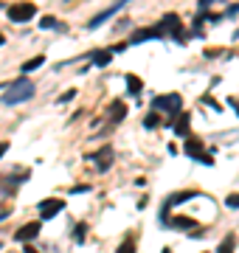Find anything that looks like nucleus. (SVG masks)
Returning a JSON list of instances; mask_svg holds the SVG:
<instances>
[{"mask_svg":"<svg viewBox=\"0 0 239 253\" xmlns=\"http://www.w3.org/2000/svg\"><path fill=\"white\" fill-rule=\"evenodd\" d=\"M110 59H113V51H107V48H99V51H93L90 54V62L93 65H99V68L110 65Z\"/></svg>","mask_w":239,"mask_h":253,"instance_id":"10","label":"nucleus"},{"mask_svg":"<svg viewBox=\"0 0 239 253\" xmlns=\"http://www.w3.org/2000/svg\"><path fill=\"white\" fill-rule=\"evenodd\" d=\"M9 149V144H6V141H3V144H0V158H3V152Z\"/></svg>","mask_w":239,"mask_h":253,"instance_id":"24","label":"nucleus"},{"mask_svg":"<svg viewBox=\"0 0 239 253\" xmlns=\"http://www.w3.org/2000/svg\"><path fill=\"white\" fill-rule=\"evenodd\" d=\"M3 42H6V37H3V34H0V45H3Z\"/></svg>","mask_w":239,"mask_h":253,"instance_id":"27","label":"nucleus"},{"mask_svg":"<svg viewBox=\"0 0 239 253\" xmlns=\"http://www.w3.org/2000/svg\"><path fill=\"white\" fill-rule=\"evenodd\" d=\"M40 228H43V222H28V225H23V228H17L14 239L17 242H31L37 233H40Z\"/></svg>","mask_w":239,"mask_h":253,"instance_id":"7","label":"nucleus"},{"mask_svg":"<svg viewBox=\"0 0 239 253\" xmlns=\"http://www.w3.org/2000/svg\"><path fill=\"white\" fill-rule=\"evenodd\" d=\"M73 236H76V242H85V236H87V225H79Z\"/></svg>","mask_w":239,"mask_h":253,"instance_id":"22","label":"nucleus"},{"mask_svg":"<svg viewBox=\"0 0 239 253\" xmlns=\"http://www.w3.org/2000/svg\"><path fill=\"white\" fill-rule=\"evenodd\" d=\"M34 14H37L34 3H14V6H9V17L14 23H28V20H34Z\"/></svg>","mask_w":239,"mask_h":253,"instance_id":"3","label":"nucleus"},{"mask_svg":"<svg viewBox=\"0 0 239 253\" xmlns=\"http://www.w3.org/2000/svg\"><path fill=\"white\" fill-rule=\"evenodd\" d=\"M121 118H124V104L115 102L113 104V121H121Z\"/></svg>","mask_w":239,"mask_h":253,"instance_id":"18","label":"nucleus"},{"mask_svg":"<svg viewBox=\"0 0 239 253\" xmlns=\"http://www.w3.org/2000/svg\"><path fill=\"white\" fill-rule=\"evenodd\" d=\"M200 152H203V141H200V138H189V141H186V155L200 158Z\"/></svg>","mask_w":239,"mask_h":253,"instance_id":"13","label":"nucleus"},{"mask_svg":"<svg viewBox=\"0 0 239 253\" xmlns=\"http://www.w3.org/2000/svg\"><path fill=\"white\" fill-rule=\"evenodd\" d=\"M40 65H45V57H43V54H40V57H34V59H28V62L23 65V73H28V70H37Z\"/></svg>","mask_w":239,"mask_h":253,"instance_id":"15","label":"nucleus"},{"mask_svg":"<svg viewBox=\"0 0 239 253\" xmlns=\"http://www.w3.org/2000/svg\"><path fill=\"white\" fill-rule=\"evenodd\" d=\"M217 253H234V233H231V236H225V242L217 248Z\"/></svg>","mask_w":239,"mask_h":253,"instance_id":"17","label":"nucleus"},{"mask_svg":"<svg viewBox=\"0 0 239 253\" xmlns=\"http://www.w3.org/2000/svg\"><path fill=\"white\" fill-rule=\"evenodd\" d=\"M25 253H37V251H34V248H25Z\"/></svg>","mask_w":239,"mask_h":253,"instance_id":"25","label":"nucleus"},{"mask_svg":"<svg viewBox=\"0 0 239 253\" xmlns=\"http://www.w3.org/2000/svg\"><path fill=\"white\" fill-rule=\"evenodd\" d=\"M127 3H130V0H118V3H115V6H110V9H107V12L96 14V17H93L90 23H87V28H99V25H102V23H107V20H110V17H113L115 12H118V9H124Z\"/></svg>","mask_w":239,"mask_h":253,"instance_id":"5","label":"nucleus"},{"mask_svg":"<svg viewBox=\"0 0 239 253\" xmlns=\"http://www.w3.org/2000/svg\"><path fill=\"white\" fill-rule=\"evenodd\" d=\"M62 208H65V200H45V203L40 206V219H43V222H48V219L57 217Z\"/></svg>","mask_w":239,"mask_h":253,"instance_id":"4","label":"nucleus"},{"mask_svg":"<svg viewBox=\"0 0 239 253\" xmlns=\"http://www.w3.org/2000/svg\"><path fill=\"white\" fill-rule=\"evenodd\" d=\"M28 99H34V84L31 82H17L3 93V104H23Z\"/></svg>","mask_w":239,"mask_h":253,"instance_id":"1","label":"nucleus"},{"mask_svg":"<svg viewBox=\"0 0 239 253\" xmlns=\"http://www.w3.org/2000/svg\"><path fill=\"white\" fill-rule=\"evenodd\" d=\"M141 87H144V82L130 73V76H127V90H130V96H138V93H141Z\"/></svg>","mask_w":239,"mask_h":253,"instance_id":"14","label":"nucleus"},{"mask_svg":"<svg viewBox=\"0 0 239 253\" xmlns=\"http://www.w3.org/2000/svg\"><path fill=\"white\" fill-rule=\"evenodd\" d=\"M234 40H239V28H237V31H234Z\"/></svg>","mask_w":239,"mask_h":253,"instance_id":"26","label":"nucleus"},{"mask_svg":"<svg viewBox=\"0 0 239 253\" xmlns=\"http://www.w3.org/2000/svg\"><path fill=\"white\" fill-rule=\"evenodd\" d=\"M118 253H135V242H132V239L121 242V245H118Z\"/></svg>","mask_w":239,"mask_h":253,"instance_id":"19","label":"nucleus"},{"mask_svg":"<svg viewBox=\"0 0 239 253\" xmlns=\"http://www.w3.org/2000/svg\"><path fill=\"white\" fill-rule=\"evenodd\" d=\"M172 225H174V228H194V219H189V217H174V219H172Z\"/></svg>","mask_w":239,"mask_h":253,"instance_id":"16","label":"nucleus"},{"mask_svg":"<svg viewBox=\"0 0 239 253\" xmlns=\"http://www.w3.org/2000/svg\"><path fill=\"white\" fill-rule=\"evenodd\" d=\"M192 197H197V194H194V191H177V194H172L169 200H166V208H172V206H180V203L192 200Z\"/></svg>","mask_w":239,"mask_h":253,"instance_id":"12","label":"nucleus"},{"mask_svg":"<svg viewBox=\"0 0 239 253\" xmlns=\"http://www.w3.org/2000/svg\"><path fill=\"white\" fill-rule=\"evenodd\" d=\"M225 203H228V208H239V194H231Z\"/></svg>","mask_w":239,"mask_h":253,"instance_id":"23","label":"nucleus"},{"mask_svg":"<svg viewBox=\"0 0 239 253\" xmlns=\"http://www.w3.org/2000/svg\"><path fill=\"white\" fill-rule=\"evenodd\" d=\"M144 40H158V28H141L130 37V45H141Z\"/></svg>","mask_w":239,"mask_h":253,"instance_id":"9","label":"nucleus"},{"mask_svg":"<svg viewBox=\"0 0 239 253\" xmlns=\"http://www.w3.org/2000/svg\"><path fill=\"white\" fill-rule=\"evenodd\" d=\"M160 124V118H158V115H155V113H152V115H147V118H144V126H147V129H152V126H158Z\"/></svg>","mask_w":239,"mask_h":253,"instance_id":"20","label":"nucleus"},{"mask_svg":"<svg viewBox=\"0 0 239 253\" xmlns=\"http://www.w3.org/2000/svg\"><path fill=\"white\" fill-rule=\"evenodd\" d=\"M180 104L183 99L177 96V93H166V96H158V99H152V110H166V113L172 115H180Z\"/></svg>","mask_w":239,"mask_h":253,"instance_id":"2","label":"nucleus"},{"mask_svg":"<svg viewBox=\"0 0 239 253\" xmlns=\"http://www.w3.org/2000/svg\"><path fill=\"white\" fill-rule=\"evenodd\" d=\"M189 121H192V115L183 110L180 115H177V121L172 124V129H174V135H180V138H189Z\"/></svg>","mask_w":239,"mask_h":253,"instance_id":"8","label":"nucleus"},{"mask_svg":"<svg viewBox=\"0 0 239 253\" xmlns=\"http://www.w3.org/2000/svg\"><path fill=\"white\" fill-rule=\"evenodd\" d=\"M155 28H158V37L177 34V31H180V20H177L174 14H166V17H163V23H160V25H155Z\"/></svg>","mask_w":239,"mask_h":253,"instance_id":"6","label":"nucleus"},{"mask_svg":"<svg viewBox=\"0 0 239 253\" xmlns=\"http://www.w3.org/2000/svg\"><path fill=\"white\" fill-rule=\"evenodd\" d=\"M40 28H57V20H54V17H43V20H40Z\"/></svg>","mask_w":239,"mask_h":253,"instance_id":"21","label":"nucleus"},{"mask_svg":"<svg viewBox=\"0 0 239 253\" xmlns=\"http://www.w3.org/2000/svg\"><path fill=\"white\" fill-rule=\"evenodd\" d=\"M87 158H90V161H99V169H107V166H110V163H113V152H110V147H107V149H102V152H96V155H87Z\"/></svg>","mask_w":239,"mask_h":253,"instance_id":"11","label":"nucleus"}]
</instances>
